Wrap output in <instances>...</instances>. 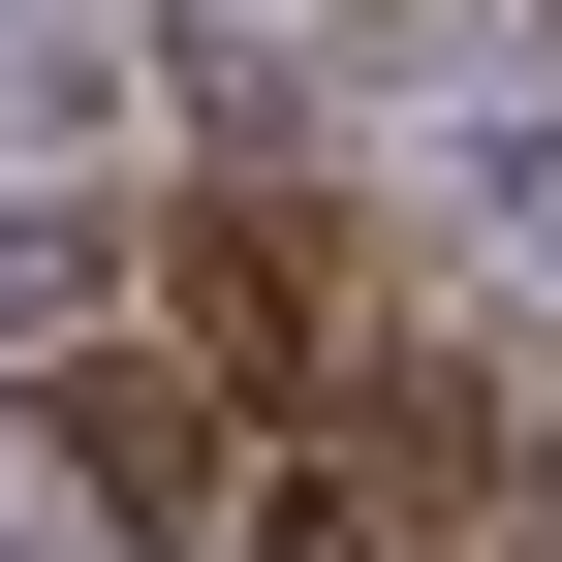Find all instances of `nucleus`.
<instances>
[{
  "instance_id": "nucleus-1",
  "label": "nucleus",
  "mask_w": 562,
  "mask_h": 562,
  "mask_svg": "<svg viewBox=\"0 0 562 562\" xmlns=\"http://www.w3.org/2000/svg\"><path fill=\"white\" fill-rule=\"evenodd\" d=\"M32 438H63V501H94L125 562H188V531L250 501V406L188 375V344H94V375H32Z\"/></svg>"
},
{
  "instance_id": "nucleus-2",
  "label": "nucleus",
  "mask_w": 562,
  "mask_h": 562,
  "mask_svg": "<svg viewBox=\"0 0 562 562\" xmlns=\"http://www.w3.org/2000/svg\"><path fill=\"white\" fill-rule=\"evenodd\" d=\"M313 313H344V281H313V220H281V188H220V220H188V375H281Z\"/></svg>"
},
{
  "instance_id": "nucleus-3",
  "label": "nucleus",
  "mask_w": 562,
  "mask_h": 562,
  "mask_svg": "<svg viewBox=\"0 0 562 562\" xmlns=\"http://www.w3.org/2000/svg\"><path fill=\"white\" fill-rule=\"evenodd\" d=\"M94 313V220H0V344H63Z\"/></svg>"
}]
</instances>
